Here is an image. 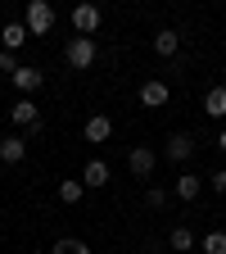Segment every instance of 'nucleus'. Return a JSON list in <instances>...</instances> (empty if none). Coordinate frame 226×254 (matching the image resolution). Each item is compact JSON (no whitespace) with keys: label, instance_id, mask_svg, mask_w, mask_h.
<instances>
[{"label":"nucleus","instance_id":"16","mask_svg":"<svg viewBox=\"0 0 226 254\" xmlns=\"http://www.w3.org/2000/svg\"><path fill=\"white\" fill-rule=\"evenodd\" d=\"M168 241H172V250H177V254L195 250V232H190V227H172V236H168Z\"/></svg>","mask_w":226,"mask_h":254},{"label":"nucleus","instance_id":"17","mask_svg":"<svg viewBox=\"0 0 226 254\" xmlns=\"http://www.w3.org/2000/svg\"><path fill=\"white\" fill-rule=\"evenodd\" d=\"M54 254H90V245L77 236H63V241H54Z\"/></svg>","mask_w":226,"mask_h":254},{"label":"nucleus","instance_id":"13","mask_svg":"<svg viewBox=\"0 0 226 254\" xmlns=\"http://www.w3.org/2000/svg\"><path fill=\"white\" fill-rule=\"evenodd\" d=\"M82 186H109V164L104 159H90L82 168Z\"/></svg>","mask_w":226,"mask_h":254},{"label":"nucleus","instance_id":"20","mask_svg":"<svg viewBox=\"0 0 226 254\" xmlns=\"http://www.w3.org/2000/svg\"><path fill=\"white\" fill-rule=\"evenodd\" d=\"M204 254H226V232H208L204 236Z\"/></svg>","mask_w":226,"mask_h":254},{"label":"nucleus","instance_id":"18","mask_svg":"<svg viewBox=\"0 0 226 254\" xmlns=\"http://www.w3.org/2000/svg\"><path fill=\"white\" fill-rule=\"evenodd\" d=\"M168 200H172V190H163V186H149L145 190V204L149 209H168Z\"/></svg>","mask_w":226,"mask_h":254},{"label":"nucleus","instance_id":"10","mask_svg":"<svg viewBox=\"0 0 226 254\" xmlns=\"http://www.w3.org/2000/svg\"><path fill=\"white\" fill-rule=\"evenodd\" d=\"M127 168H132L136 177H149V173H154V150H149V145H136L132 154H127Z\"/></svg>","mask_w":226,"mask_h":254},{"label":"nucleus","instance_id":"6","mask_svg":"<svg viewBox=\"0 0 226 254\" xmlns=\"http://www.w3.org/2000/svg\"><path fill=\"white\" fill-rule=\"evenodd\" d=\"M163 154L172 159V164H185V159H195V136H185V132H172Z\"/></svg>","mask_w":226,"mask_h":254},{"label":"nucleus","instance_id":"4","mask_svg":"<svg viewBox=\"0 0 226 254\" xmlns=\"http://www.w3.org/2000/svg\"><path fill=\"white\" fill-rule=\"evenodd\" d=\"M100 5H77L73 9V27H77V37H95V27H100Z\"/></svg>","mask_w":226,"mask_h":254},{"label":"nucleus","instance_id":"3","mask_svg":"<svg viewBox=\"0 0 226 254\" xmlns=\"http://www.w3.org/2000/svg\"><path fill=\"white\" fill-rule=\"evenodd\" d=\"M9 118H14L18 127H27V132H41V127H45V118H41V109H37L32 95H18L14 109H9Z\"/></svg>","mask_w":226,"mask_h":254},{"label":"nucleus","instance_id":"7","mask_svg":"<svg viewBox=\"0 0 226 254\" xmlns=\"http://www.w3.org/2000/svg\"><path fill=\"white\" fill-rule=\"evenodd\" d=\"M82 136H86L90 145H104V141L113 136V123H109L104 114H90V118H86V127H82Z\"/></svg>","mask_w":226,"mask_h":254},{"label":"nucleus","instance_id":"19","mask_svg":"<svg viewBox=\"0 0 226 254\" xmlns=\"http://www.w3.org/2000/svg\"><path fill=\"white\" fill-rule=\"evenodd\" d=\"M82 190H86L82 182H59V200H63V204H77V200H82Z\"/></svg>","mask_w":226,"mask_h":254},{"label":"nucleus","instance_id":"14","mask_svg":"<svg viewBox=\"0 0 226 254\" xmlns=\"http://www.w3.org/2000/svg\"><path fill=\"white\" fill-rule=\"evenodd\" d=\"M204 114H208V118H226V86H208V95H204Z\"/></svg>","mask_w":226,"mask_h":254},{"label":"nucleus","instance_id":"21","mask_svg":"<svg viewBox=\"0 0 226 254\" xmlns=\"http://www.w3.org/2000/svg\"><path fill=\"white\" fill-rule=\"evenodd\" d=\"M18 68H23V64H18V55H9V50H0V73H9V77H14Z\"/></svg>","mask_w":226,"mask_h":254},{"label":"nucleus","instance_id":"2","mask_svg":"<svg viewBox=\"0 0 226 254\" xmlns=\"http://www.w3.org/2000/svg\"><path fill=\"white\" fill-rule=\"evenodd\" d=\"M23 27H27V37H45V32L54 27V9L45 5V0H32L27 14H23Z\"/></svg>","mask_w":226,"mask_h":254},{"label":"nucleus","instance_id":"23","mask_svg":"<svg viewBox=\"0 0 226 254\" xmlns=\"http://www.w3.org/2000/svg\"><path fill=\"white\" fill-rule=\"evenodd\" d=\"M217 145H222V150H226V127H222V132H217Z\"/></svg>","mask_w":226,"mask_h":254},{"label":"nucleus","instance_id":"22","mask_svg":"<svg viewBox=\"0 0 226 254\" xmlns=\"http://www.w3.org/2000/svg\"><path fill=\"white\" fill-rule=\"evenodd\" d=\"M208 186L217 190V195H226V168H222V173H213V177H208Z\"/></svg>","mask_w":226,"mask_h":254},{"label":"nucleus","instance_id":"1","mask_svg":"<svg viewBox=\"0 0 226 254\" xmlns=\"http://www.w3.org/2000/svg\"><path fill=\"white\" fill-rule=\"evenodd\" d=\"M95 37H73L68 46H63V59H68V68H77V73H86L90 64H95Z\"/></svg>","mask_w":226,"mask_h":254},{"label":"nucleus","instance_id":"5","mask_svg":"<svg viewBox=\"0 0 226 254\" xmlns=\"http://www.w3.org/2000/svg\"><path fill=\"white\" fill-rule=\"evenodd\" d=\"M168 100H172V86H168V82H158V77H154V82L140 86V105H145V109H163Z\"/></svg>","mask_w":226,"mask_h":254},{"label":"nucleus","instance_id":"15","mask_svg":"<svg viewBox=\"0 0 226 254\" xmlns=\"http://www.w3.org/2000/svg\"><path fill=\"white\" fill-rule=\"evenodd\" d=\"M0 41H5V50H9V55H18V46L27 41V27H23V23H5V32H0Z\"/></svg>","mask_w":226,"mask_h":254},{"label":"nucleus","instance_id":"8","mask_svg":"<svg viewBox=\"0 0 226 254\" xmlns=\"http://www.w3.org/2000/svg\"><path fill=\"white\" fill-rule=\"evenodd\" d=\"M199 190H204V177H195V173H181V177L172 182V195L185 200V204H190V200H199Z\"/></svg>","mask_w":226,"mask_h":254},{"label":"nucleus","instance_id":"11","mask_svg":"<svg viewBox=\"0 0 226 254\" xmlns=\"http://www.w3.org/2000/svg\"><path fill=\"white\" fill-rule=\"evenodd\" d=\"M177 50H181V37H177L172 27H163V32H154V55H163V59H172Z\"/></svg>","mask_w":226,"mask_h":254},{"label":"nucleus","instance_id":"12","mask_svg":"<svg viewBox=\"0 0 226 254\" xmlns=\"http://www.w3.org/2000/svg\"><path fill=\"white\" fill-rule=\"evenodd\" d=\"M23 154H27L23 136H5V141H0V164H23Z\"/></svg>","mask_w":226,"mask_h":254},{"label":"nucleus","instance_id":"9","mask_svg":"<svg viewBox=\"0 0 226 254\" xmlns=\"http://www.w3.org/2000/svg\"><path fill=\"white\" fill-rule=\"evenodd\" d=\"M9 82L18 86V95H32V91H41V86H45V73H41V68H18Z\"/></svg>","mask_w":226,"mask_h":254}]
</instances>
